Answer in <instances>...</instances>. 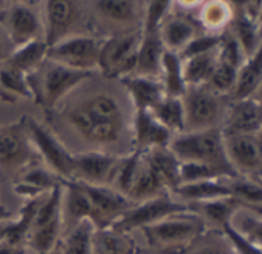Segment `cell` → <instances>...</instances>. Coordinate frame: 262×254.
Instances as JSON below:
<instances>
[{"instance_id": "cell-1", "label": "cell", "mask_w": 262, "mask_h": 254, "mask_svg": "<svg viewBox=\"0 0 262 254\" xmlns=\"http://www.w3.org/2000/svg\"><path fill=\"white\" fill-rule=\"evenodd\" d=\"M68 123L88 141L112 144L121 138L124 115L118 101L106 94L86 98L66 112Z\"/></svg>"}, {"instance_id": "cell-2", "label": "cell", "mask_w": 262, "mask_h": 254, "mask_svg": "<svg viewBox=\"0 0 262 254\" xmlns=\"http://www.w3.org/2000/svg\"><path fill=\"white\" fill-rule=\"evenodd\" d=\"M167 147L180 163H196L212 167L220 172L223 178L239 176L227 159L221 129L177 133L172 136Z\"/></svg>"}, {"instance_id": "cell-3", "label": "cell", "mask_w": 262, "mask_h": 254, "mask_svg": "<svg viewBox=\"0 0 262 254\" xmlns=\"http://www.w3.org/2000/svg\"><path fill=\"white\" fill-rule=\"evenodd\" d=\"M92 77L94 72L75 71L45 60L37 71L26 75V81L34 103L46 112H52L68 92Z\"/></svg>"}, {"instance_id": "cell-4", "label": "cell", "mask_w": 262, "mask_h": 254, "mask_svg": "<svg viewBox=\"0 0 262 254\" xmlns=\"http://www.w3.org/2000/svg\"><path fill=\"white\" fill-rule=\"evenodd\" d=\"M184 106V132L221 129L229 109V98L213 92L207 84L186 86L181 97Z\"/></svg>"}, {"instance_id": "cell-5", "label": "cell", "mask_w": 262, "mask_h": 254, "mask_svg": "<svg viewBox=\"0 0 262 254\" xmlns=\"http://www.w3.org/2000/svg\"><path fill=\"white\" fill-rule=\"evenodd\" d=\"M206 230V224L196 213L172 215L141 228L149 247L157 250H183Z\"/></svg>"}, {"instance_id": "cell-6", "label": "cell", "mask_w": 262, "mask_h": 254, "mask_svg": "<svg viewBox=\"0 0 262 254\" xmlns=\"http://www.w3.org/2000/svg\"><path fill=\"white\" fill-rule=\"evenodd\" d=\"M141 28L120 32L101 43L98 67L104 78H123L137 69Z\"/></svg>"}, {"instance_id": "cell-7", "label": "cell", "mask_w": 262, "mask_h": 254, "mask_svg": "<svg viewBox=\"0 0 262 254\" xmlns=\"http://www.w3.org/2000/svg\"><path fill=\"white\" fill-rule=\"evenodd\" d=\"M170 5V2H150L147 5L137 61L138 75L150 78H160L161 75V55L164 52V46L161 41L160 23Z\"/></svg>"}, {"instance_id": "cell-8", "label": "cell", "mask_w": 262, "mask_h": 254, "mask_svg": "<svg viewBox=\"0 0 262 254\" xmlns=\"http://www.w3.org/2000/svg\"><path fill=\"white\" fill-rule=\"evenodd\" d=\"M38 153L32 147L28 132L25 115L8 126L0 127V169L20 173L35 166Z\"/></svg>"}, {"instance_id": "cell-9", "label": "cell", "mask_w": 262, "mask_h": 254, "mask_svg": "<svg viewBox=\"0 0 262 254\" xmlns=\"http://www.w3.org/2000/svg\"><path fill=\"white\" fill-rule=\"evenodd\" d=\"M25 123L32 147L43 158L49 170L63 181H72L74 153H71L51 130L37 123L32 117L25 115Z\"/></svg>"}, {"instance_id": "cell-10", "label": "cell", "mask_w": 262, "mask_h": 254, "mask_svg": "<svg viewBox=\"0 0 262 254\" xmlns=\"http://www.w3.org/2000/svg\"><path fill=\"white\" fill-rule=\"evenodd\" d=\"M178 213H193L192 204L180 202L166 193L163 196L135 204L111 227L121 233H130L132 230H141Z\"/></svg>"}, {"instance_id": "cell-11", "label": "cell", "mask_w": 262, "mask_h": 254, "mask_svg": "<svg viewBox=\"0 0 262 254\" xmlns=\"http://www.w3.org/2000/svg\"><path fill=\"white\" fill-rule=\"evenodd\" d=\"M101 43L89 35H71L46 51V60L69 69L94 72L98 67Z\"/></svg>"}, {"instance_id": "cell-12", "label": "cell", "mask_w": 262, "mask_h": 254, "mask_svg": "<svg viewBox=\"0 0 262 254\" xmlns=\"http://www.w3.org/2000/svg\"><path fill=\"white\" fill-rule=\"evenodd\" d=\"M224 150L229 163L235 172L261 184L262 152L259 133H238V135H223Z\"/></svg>"}, {"instance_id": "cell-13", "label": "cell", "mask_w": 262, "mask_h": 254, "mask_svg": "<svg viewBox=\"0 0 262 254\" xmlns=\"http://www.w3.org/2000/svg\"><path fill=\"white\" fill-rule=\"evenodd\" d=\"M77 182L91 202V222L95 228H107L114 225L127 210L135 205L126 196L107 186H92L81 181Z\"/></svg>"}, {"instance_id": "cell-14", "label": "cell", "mask_w": 262, "mask_h": 254, "mask_svg": "<svg viewBox=\"0 0 262 254\" xmlns=\"http://www.w3.org/2000/svg\"><path fill=\"white\" fill-rule=\"evenodd\" d=\"M0 25L3 26L12 48L41 40V21L37 12L26 3H11L0 9Z\"/></svg>"}, {"instance_id": "cell-15", "label": "cell", "mask_w": 262, "mask_h": 254, "mask_svg": "<svg viewBox=\"0 0 262 254\" xmlns=\"http://www.w3.org/2000/svg\"><path fill=\"white\" fill-rule=\"evenodd\" d=\"M78 3L71 0L45 2V43L49 46L71 37L69 34L80 21Z\"/></svg>"}, {"instance_id": "cell-16", "label": "cell", "mask_w": 262, "mask_h": 254, "mask_svg": "<svg viewBox=\"0 0 262 254\" xmlns=\"http://www.w3.org/2000/svg\"><path fill=\"white\" fill-rule=\"evenodd\" d=\"M259 6L253 8L249 2L232 5L233 14L227 31L239 43L247 60L259 51Z\"/></svg>"}, {"instance_id": "cell-17", "label": "cell", "mask_w": 262, "mask_h": 254, "mask_svg": "<svg viewBox=\"0 0 262 254\" xmlns=\"http://www.w3.org/2000/svg\"><path fill=\"white\" fill-rule=\"evenodd\" d=\"M120 159V156L104 152L74 153L72 181H81L92 186H106L107 182H112Z\"/></svg>"}, {"instance_id": "cell-18", "label": "cell", "mask_w": 262, "mask_h": 254, "mask_svg": "<svg viewBox=\"0 0 262 254\" xmlns=\"http://www.w3.org/2000/svg\"><path fill=\"white\" fill-rule=\"evenodd\" d=\"M200 26L193 15L184 12H172L170 8L160 23V34L164 51L180 54L196 35Z\"/></svg>"}, {"instance_id": "cell-19", "label": "cell", "mask_w": 262, "mask_h": 254, "mask_svg": "<svg viewBox=\"0 0 262 254\" xmlns=\"http://www.w3.org/2000/svg\"><path fill=\"white\" fill-rule=\"evenodd\" d=\"M261 117V103L256 98L230 103L226 120L221 126V132L223 135L259 133Z\"/></svg>"}, {"instance_id": "cell-20", "label": "cell", "mask_w": 262, "mask_h": 254, "mask_svg": "<svg viewBox=\"0 0 262 254\" xmlns=\"http://www.w3.org/2000/svg\"><path fill=\"white\" fill-rule=\"evenodd\" d=\"M92 209L86 193L77 181H61V228L63 235L75 228L83 219L91 221ZM61 235V236H63Z\"/></svg>"}, {"instance_id": "cell-21", "label": "cell", "mask_w": 262, "mask_h": 254, "mask_svg": "<svg viewBox=\"0 0 262 254\" xmlns=\"http://www.w3.org/2000/svg\"><path fill=\"white\" fill-rule=\"evenodd\" d=\"M172 133L160 124L149 110H138L135 112L134 118V150L135 152H146L154 147H167Z\"/></svg>"}, {"instance_id": "cell-22", "label": "cell", "mask_w": 262, "mask_h": 254, "mask_svg": "<svg viewBox=\"0 0 262 254\" xmlns=\"http://www.w3.org/2000/svg\"><path fill=\"white\" fill-rule=\"evenodd\" d=\"M120 81L129 90L135 106V112L152 110L164 98V87L160 78L127 75L120 78Z\"/></svg>"}, {"instance_id": "cell-23", "label": "cell", "mask_w": 262, "mask_h": 254, "mask_svg": "<svg viewBox=\"0 0 262 254\" xmlns=\"http://www.w3.org/2000/svg\"><path fill=\"white\" fill-rule=\"evenodd\" d=\"M192 207H193V213H196L203 219L206 227L215 228V230H221L226 224L232 221L236 212H239L241 209H246L244 204H241L233 196L192 204Z\"/></svg>"}, {"instance_id": "cell-24", "label": "cell", "mask_w": 262, "mask_h": 254, "mask_svg": "<svg viewBox=\"0 0 262 254\" xmlns=\"http://www.w3.org/2000/svg\"><path fill=\"white\" fill-rule=\"evenodd\" d=\"M143 158L147 166L157 173L167 192L175 190L180 186V159L169 150V147H154L143 152Z\"/></svg>"}, {"instance_id": "cell-25", "label": "cell", "mask_w": 262, "mask_h": 254, "mask_svg": "<svg viewBox=\"0 0 262 254\" xmlns=\"http://www.w3.org/2000/svg\"><path fill=\"white\" fill-rule=\"evenodd\" d=\"M262 81V57L261 49L238 69L236 81L229 94V101H241L247 98H253V94L259 89Z\"/></svg>"}, {"instance_id": "cell-26", "label": "cell", "mask_w": 262, "mask_h": 254, "mask_svg": "<svg viewBox=\"0 0 262 254\" xmlns=\"http://www.w3.org/2000/svg\"><path fill=\"white\" fill-rule=\"evenodd\" d=\"M61 181L63 179H60L55 173L43 167L28 169L14 184V193L18 196H25L26 199L38 198L54 190Z\"/></svg>"}, {"instance_id": "cell-27", "label": "cell", "mask_w": 262, "mask_h": 254, "mask_svg": "<svg viewBox=\"0 0 262 254\" xmlns=\"http://www.w3.org/2000/svg\"><path fill=\"white\" fill-rule=\"evenodd\" d=\"M172 193L177 196V201L186 204L207 202V201L230 196V192L224 184V178L200 181L192 184H181L175 190H172Z\"/></svg>"}, {"instance_id": "cell-28", "label": "cell", "mask_w": 262, "mask_h": 254, "mask_svg": "<svg viewBox=\"0 0 262 254\" xmlns=\"http://www.w3.org/2000/svg\"><path fill=\"white\" fill-rule=\"evenodd\" d=\"M166 193H167V189L164 187L161 179L157 176V173L147 166V163L144 161L143 153H141L140 169L137 172V176L129 189V192L126 193V198L134 204H140V202L163 196Z\"/></svg>"}, {"instance_id": "cell-29", "label": "cell", "mask_w": 262, "mask_h": 254, "mask_svg": "<svg viewBox=\"0 0 262 254\" xmlns=\"http://www.w3.org/2000/svg\"><path fill=\"white\" fill-rule=\"evenodd\" d=\"M46 51L48 44L45 43V40H35L20 48H15L2 64L25 75H29L37 71L46 60Z\"/></svg>"}, {"instance_id": "cell-30", "label": "cell", "mask_w": 262, "mask_h": 254, "mask_svg": "<svg viewBox=\"0 0 262 254\" xmlns=\"http://www.w3.org/2000/svg\"><path fill=\"white\" fill-rule=\"evenodd\" d=\"M92 254H134L137 245L129 233L107 228H95L91 238Z\"/></svg>"}, {"instance_id": "cell-31", "label": "cell", "mask_w": 262, "mask_h": 254, "mask_svg": "<svg viewBox=\"0 0 262 254\" xmlns=\"http://www.w3.org/2000/svg\"><path fill=\"white\" fill-rule=\"evenodd\" d=\"M232 3L227 2H207L203 3L198 15L193 18L196 20L200 28H204L207 34H223L230 20H232Z\"/></svg>"}, {"instance_id": "cell-32", "label": "cell", "mask_w": 262, "mask_h": 254, "mask_svg": "<svg viewBox=\"0 0 262 254\" xmlns=\"http://www.w3.org/2000/svg\"><path fill=\"white\" fill-rule=\"evenodd\" d=\"M216 64H218V49L183 60L181 67H183V78L186 86L207 84Z\"/></svg>"}, {"instance_id": "cell-33", "label": "cell", "mask_w": 262, "mask_h": 254, "mask_svg": "<svg viewBox=\"0 0 262 254\" xmlns=\"http://www.w3.org/2000/svg\"><path fill=\"white\" fill-rule=\"evenodd\" d=\"M183 254H238V251L221 230L207 228L183 248Z\"/></svg>"}, {"instance_id": "cell-34", "label": "cell", "mask_w": 262, "mask_h": 254, "mask_svg": "<svg viewBox=\"0 0 262 254\" xmlns=\"http://www.w3.org/2000/svg\"><path fill=\"white\" fill-rule=\"evenodd\" d=\"M161 83L166 97L181 98L186 90V83L183 78V67L178 54L164 51L161 55Z\"/></svg>"}, {"instance_id": "cell-35", "label": "cell", "mask_w": 262, "mask_h": 254, "mask_svg": "<svg viewBox=\"0 0 262 254\" xmlns=\"http://www.w3.org/2000/svg\"><path fill=\"white\" fill-rule=\"evenodd\" d=\"M149 112L172 135L184 132V106L181 98L164 95V98Z\"/></svg>"}, {"instance_id": "cell-36", "label": "cell", "mask_w": 262, "mask_h": 254, "mask_svg": "<svg viewBox=\"0 0 262 254\" xmlns=\"http://www.w3.org/2000/svg\"><path fill=\"white\" fill-rule=\"evenodd\" d=\"M224 184L227 186L230 196L236 198L246 209L261 213L262 215V189L261 184L250 181L247 178H224Z\"/></svg>"}, {"instance_id": "cell-37", "label": "cell", "mask_w": 262, "mask_h": 254, "mask_svg": "<svg viewBox=\"0 0 262 254\" xmlns=\"http://www.w3.org/2000/svg\"><path fill=\"white\" fill-rule=\"evenodd\" d=\"M46 193L38 196V198H32V199H26V202L23 204V207L18 212V219L14 221L12 219V225H11V232L6 238V242L14 244V245H25L26 238L29 235V230L32 227L34 218L37 215L38 207L41 205L43 199H45ZM26 247V245H25Z\"/></svg>"}, {"instance_id": "cell-38", "label": "cell", "mask_w": 262, "mask_h": 254, "mask_svg": "<svg viewBox=\"0 0 262 254\" xmlns=\"http://www.w3.org/2000/svg\"><path fill=\"white\" fill-rule=\"evenodd\" d=\"M95 227L89 219H83L75 228L64 233L58 242L63 254H92L91 238Z\"/></svg>"}, {"instance_id": "cell-39", "label": "cell", "mask_w": 262, "mask_h": 254, "mask_svg": "<svg viewBox=\"0 0 262 254\" xmlns=\"http://www.w3.org/2000/svg\"><path fill=\"white\" fill-rule=\"evenodd\" d=\"M0 97L9 103H12L17 97L32 100L26 75L0 64Z\"/></svg>"}, {"instance_id": "cell-40", "label": "cell", "mask_w": 262, "mask_h": 254, "mask_svg": "<svg viewBox=\"0 0 262 254\" xmlns=\"http://www.w3.org/2000/svg\"><path fill=\"white\" fill-rule=\"evenodd\" d=\"M233 218H238V221L232 219V221H230V227H232L241 238H244L247 242H250L252 245L261 248V213H256V212H252V210H247V209H241L239 212L235 213Z\"/></svg>"}, {"instance_id": "cell-41", "label": "cell", "mask_w": 262, "mask_h": 254, "mask_svg": "<svg viewBox=\"0 0 262 254\" xmlns=\"http://www.w3.org/2000/svg\"><path fill=\"white\" fill-rule=\"evenodd\" d=\"M92 6L100 17L115 23H130L137 18V8L134 2L126 0H100L94 2Z\"/></svg>"}, {"instance_id": "cell-42", "label": "cell", "mask_w": 262, "mask_h": 254, "mask_svg": "<svg viewBox=\"0 0 262 254\" xmlns=\"http://www.w3.org/2000/svg\"><path fill=\"white\" fill-rule=\"evenodd\" d=\"M236 74H238V69L224 63V61H220L218 60V64L210 77V80L207 81V86L220 94V95H226L229 97V94L232 92L233 86H235V81H236Z\"/></svg>"}, {"instance_id": "cell-43", "label": "cell", "mask_w": 262, "mask_h": 254, "mask_svg": "<svg viewBox=\"0 0 262 254\" xmlns=\"http://www.w3.org/2000/svg\"><path fill=\"white\" fill-rule=\"evenodd\" d=\"M226 32V31H224ZM223 32V34H224ZM223 34H201V35H196L180 54V60H186V58H190V57H195V55H200V54H206V52H210V51H215L218 49V46L221 44L223 41Z\"/></svg>"}, {"instance_id": "cell-44", "label": "cell", "mask_w": 262, "mask_h": 254, "mask_svg": "<svg viewBox=\"0 0 262 254\" xmlns=\"http://www.w3.org/2000/svg\"><path fill=\"white\" fill-rule=\"evenodd\" d=\"M218 178H223L220 172L203 164L181 163L180 166V186L200 182V181H209V179H218Z\"/></svg>"}, {"instance_id": "cell-45", "label": "cell", "mask_w": 262, "mask_h": 254, "mask_svg": "<svg viewBox=\"0 0 262 254\" xmlns=\"http://www.w3.org/2000/svg\"><path fill=\"white\" fill-rule=\"evenodd\" d=\"M0 254H28V248L25 245H14L3 241L0 244Z\"/></svg>"}, {"instance_id": "cell-46", "label": "cell", "mask_w": 262, "mask_h": 254, "mask_svg": "<svg viewBox=\"0 0 262 254\" xmlns=\"http://www.w3.org/2000/svg\"><path fill=\"white\" fill-rule=\"evenodd\" d=\"M134 254H183V250H157V248H138Z\"/></svg>"}, {"instance_id": "cell-47", "label": "cell", "mask_w": 262, "mask_h": 254, "mask_svg": "<svg viewBox=\"0 0 262 254\" xmlns=\"http://www.w3.org/2000/svg\"><path fill=\"white\" fill-rule=\"evenodd\" d=\"M11 225H12V219L8 221H0V244L3 241H6L9 232H11Z\"/></svg>"}, {"instance_id": "cell-48", "label": "cell", "mask_w": 262, "mask_h": 254, "mask_svg": "<svg viewBox=\"0 0 262 254\" xmlns=\"http://www.w3.org/2000/svg\"><path fill=\"white\" fill-rule=\"evenodd\" d=\"M14 51V48L12 46H6V43L0 38V64L9 57V54Z\"/></svg>"}, {"instance_id": "cell-49", "label": "cell", "mask_w": 262, "mask_h": 254, "mask_svg": "<svg viewBox=\"0 0 262 254\" xmlns=\"http://www.w3.org/2000/svg\"><path fill=\"white\" fill-rule=\"evenodd\" d=\"M8 219H12V213L6 207L0 205V221H8Z\"/></svg>"}, {"instance_id": "cell-50", "label": "cell", "mask_w": 262, "mask_h": 254, "mask_svg": "<svg viewBox=\"0 0 262 254\" xmlns=\"http://www.w3.org/2000/svg\"><path fill=\"white\" fill-rule=\"evenodd\" d=\"M49 254H63V253H61V250H60V247H58V244H57V247H55V248H54V250H52Z\"/></svg>"}]
</instances>
